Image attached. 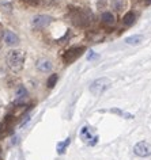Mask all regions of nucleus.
I'll return each instance as SVG.
<instances>
[{"mask_svg":"<svg viewBox=\"0 0 151 160\" xmlns=\"http://www.w3.org/2000/svg\"><path fill=\"white\" fill-rule=\"evenodd\" d=\"M25 58H26V54H25V52L23 50L13 49V50H10L8 53L6 54V64L13 72L18 73V72H21L23 69Z\"/></svg>","mask_w":151,"mask_h":160,"instance_id":"nucleus-1","label":"nucleus"},{"mask_svg":"<svg viewBox=\"0 0 151 160\" xmlns=\"http://www.w3.org/2000/svg\"><path fill=\"white\" fill-rule=\"evenodd\" d=\"M70 21L74 23L75 26L78 27H86L91 23V18L93 15L89 10H83V8H75V7H71L70 10Z\"/></svg>","mask_w":151,"mask_h":160,"instance_id":"nucleus-2","label":"nucleus"},{"mask_svg":"<svg viewBox=\"0 0 151 160\" xmlns=\"http://www.w3.org/2000/svg\"><path fill=\"white\" fill-rule=\"evenodd\" d=\"M110 87H112V82H110V79H108V78H98L90 84V92L93 95H95V97H98V95L105 94Z\"/></svg>","mask_w":151,"mask_h":160,"instance_id":"nucleus-3","label":"nucleus"},{"mask_svg":"<svg viewBox=\"0 0 151 160\" xmlns=\"http://www.w3.org/2000/svg\"><path fill=\"white\" fill-rule=\"evenodd\" d=\"M85 50H86L85 46H72V48L67 49L64 53H63L61 58H63V61H64L65 64H72L75 60H78L79 57H81Z\"/></svg>","mask_w":151,"mask_h":160,"instance_id":"nucleus-4","label":"nucleus"},{"mask_svg":"<svg viewBox=\"0 0 151 160\" xmlns=\"http://www.w3.org/2000/svg\"><path fill=\"white\" fill-rule=\"evenodd\" d=\"M133 152L140 158H147L151 155V144L147 141H140L133 147Z\"/></svg>","mask_w":151,"mask_h":160,"instance_id":"nucleus-5","label":"nucleus"},{"mask_svg":"<svg viewBox=\"0 0 151 160\" xmlns=\"http://www.w3.org/2000/svg\"><path fill=\"white\" fill-rule=\"evenodd\" d=\"M52 22V18L48 17V15H37L33 19V27L34 29H44L46 27L49 23Z\"/></svg>","mask_w":151,"mask_h":160,"instance_id":"nucleus-6","label":"nucleus"},{"mask_svg":"<svg viewBox=\"0 0 151 160\" xmlns=\"http://www.w3.org/2000/svg\"><path fill=\"white\" fill-rule=\"evenodd\" d=\"M3 41H4L8 46H15L19 43V37L15 33L10 30H6L4 33H3Z\"/></svg>","mask_w":151,"mask_h":160,"instance_id":"nucleus-7","label":"nucleus"},{"mask_svg":"<svg viewBox=\"0 0 151 160\" xmlns=\"http://www.w3.org/2000/svg\"><path fill=\"white\" fill-rule=\"evenodd\" d=\"M35 67H37V69L39 72H44V73H46V72H50L52 71V68H53V64L50 60H48V58H39L37 64H35Z\"/></svg>","mask_w":151,"mask_h":160,"instance_id":"nucleus-8","label":"nucleus"},{"mask_svg":"<svg viewBox=\"0 0 151 160\" xmlns=\"http://www.w3.org/2000/svg\"><path fill=\"white\" fill-rule=\"evenodd\" d=\"M143 41V35H131V37L125 38V43L128 45H139Z\"/></svg>","mask_w":151,"mask_h":160,"instance_id":"nucleus-9","label":"nucleus"},{"mask_svg":"<svg viewBox=\"0 0 151 160\" xmlns=\"http://www.w3.org/2000/svg\"><path fill=\"white\" fill-rule=\"evenodd\" d=\"M122 23H124L125 26H131L135 23V14L132 11H129V12H127L124 15V18H122Z\"/></svg>","mask_w":151,"mask_h":160,"instance_id":"nucleus-10","label":"nucleus"},{"mask_svg":"<svg viewBox=\"0 0 151 160\" xmlns=\"http://www.w3.org/2000/svg\"><path fill=\"white\" fill-rule=\"evenodd\" d=\"M101 19H102V22L104 23H106V25H113L114 23V17H113L112 12H104L102 14V17H101Z\"/></svg>","mask_w":151,"mask_h":160,"instance_id":"nucleus-11","label":"nucleus"},{"mask_svg":"<svg viewBox=\"0 0 151 160\" xmlns=\"http://www.w3.org/2000/svg\"><path fill=\"white\" fill-rule=\"evenodd\" d=\"M57 79H59V76L56 73H53V75H50L49 76V79H48V82H46V84L49 88H53L55 86H56V83H57Z\"/></svg>","mask_w":151,"mask_h":160,"instance_id":"nucleus-12","label":"nucleus"},{"mask_svg":"<svg viewBox=\"0 0 151 160\" xmlns=\"http://www.w3.org/2000/svg\"><path fill=\"white\" fill-rule=\"evenodd\" d=\"M17 95H18V98H23V97H26L27 95V91H26V88L23 86H21L18 88V91H17Z\"/></svg>","mask_w":151,"mask_h":160,"instance_id":"nucleus-13","label":"nucleus"},{"mask_svg":"<svg viewBox=\"0 0 151 160\" xmlns=\"http://www.w3.org/2000/svg\"><path fill=\"white\" fill-rule=\"evenodd\" d=\"M25 3H27L29 6H38L41 0H25Z\"/></svg>","mask_w":151,"mask_h":160,"instance_id":"nucleus-14","label":"nucleus"},{"mask_svg":"<svg viewBox=\"0 0 151 160\" xmlns=\"http://www.w3.org/2000/svg\"><path fill=\"white\" fill-rule=\"evenodd\" d=\"M68 144H70V138H68V140H65V142H64V144H61V145H60V149H59V152H60V153H61V152H64V148H65L67 145H68Z\"/></svg>","mask_w":151,"mask_h":160,"instance_id":"nucleus-15","label":"nucleus"},{"mask_svg":"<svg viewBox=\"0 0 151 160\" xmlns=\"http://www.w3.org/2000/svg\"><path fill=\"white\" fill-rule=\"evenodd\" d=\"M3 134H4V125H3V123H0V138L3 137Z\"/></svg>","mask_w":151,"mask_h":160,"instance_id":"nucleus-16","label":"nucleus"},{"mask_svg":"<svg viewBox=\"0 0 151 160\" xmlns=\"http://www.w3.org/2000/svg\"><path fill=\"white\" fill-rule=\"evenodd\" d=\"M143 2H144V4H147V6L151 4V0H143Z\"/></svg>","mask_w":151,"mask_h":160,"instance_id":"nucleus-17","label":"nucleus"},{"mask_svg":"<svg viewBox=\"0 0 151 160\" xmlns=\"http://www.w3.org/2000/svg\"><path fill=\"white\" fill-rule=\"evenodd\" d=\"M0 49H2V34H0Z\"/></svg>","mask_w":151,"mask_h":160,"instance_id":"nucleus-18","label":"nucleus"}]
</instances>
